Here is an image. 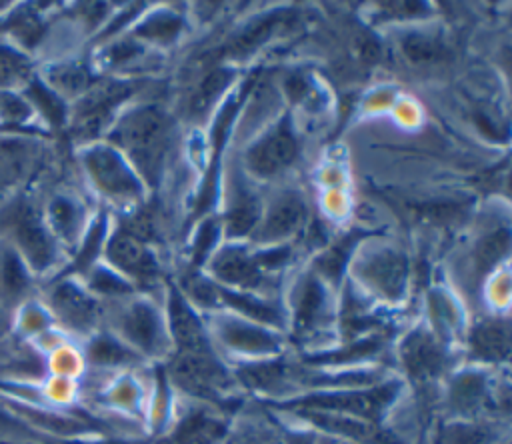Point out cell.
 <instances>
[{"label":"cell","instance_id":"1","mask_svg":"<svg viewBox=\"0 0 512 444\" xmlns=\"http://www.w3.org/2000/svg\"><path fill=\"white\" fill-rule=\"evenodd\" d=\"M114 142L128 154L142 178L154 186L172 144V120L156 106L130 110L112 134Z\"/></svg>","mask_w":512,"mask_h":444},{"label":"cell","instance_id":"2","mask_svg":"<svg viewBox=\"0 0 512 444\" xmlns=\"http://www.w3.org/2000/svg\"><path fill=\"white\" fill-rule=\"evenodd\" d=\"M400 394L398 380H388L382 384L362 386V388H340V390H320L308 392L306 396H296L288 402L276 404L292 412H326L350 418H360L368 422H378L386 408H390Z\"/></svg>","mask_w":512,"mask_h":444},{"label":"cell","instance_id":"3","mask_svg":"<svg viewBox=\"0 0 512 444\" xmlns=\"http://www.w3.org/2000/svg\"><path fill=\"white\" fill-rule=\"evenodd\" d=\"M290 256V248L250 250L246 246H224L210 260V274L224 288H240V292H256L266 288V282L278 272Z\"/></svg>","mask_w":512,"mask_h":444},{"label":"cell","instance_id":"4","mask_svg":"<svg viewBox=\"0 0 512 444\" xmlns=\"http://www.w3.org/2000/svg\"><path fill=\"white\" fill-rule=\"evenodd\" d=\"M162 370H164V376H168L180 392L204 402L224 400L236 384L234 376L228 372L218 352L214 354L170 352L166 366Z\"/></svg>","mask_w":512,"mask_h":444},{"label":"cell","instance_id":"5","mask_svg":"<svg viewBox=\"0 0 512 444\" xmlns=\"http://www.w3.org/2000/svg\"><path fill=\"white\" fill-rule=\"evenodd\" d=\"M212 344L222 350L250 360L274 358L282 352V336L278 330L252 322L232 312H212L206 324Z\"/></svg>","mask_w":512,"mask_h":444},{"label":"cell","instance_id":"6","mask_svg":"<svg viewBox=\"0 0 512 444\" xmlns=\"http://www.w3.org/2000/svg\"><path fill=\"white\" fill-rule=\"evenodd\" d=\"M116 328L120 340L128 344L140 358H168L170 336L162 312L148 300H134L118 314Z\"/></svg>","mask_w":512,"mask_h":444},{"label":"cell","instance_id":"7","mask_svg":"<svg viewBox=\"0 0 512 444\" xmlns=\"http://www.w3.org/2000/svg\"><path fill=\"white\" fill-rule=\"evenodd\" d=\"M358 278L380 298L402 300L408 280V260L394 246H374L356 262Z\"/></svg>","mask_w":512,"mask_h":444},{"label":"cell","instance_id":"8","mask_svg":"<svg viewBox=\"0 0 512 444\" xmlns=\"http://www.w3.org/2000/svg\"><path fill=\"white\" fill-rule=\"evenodd\" d=\"M398 362L414 382H432L448 368V348L434 330L418 326L398 344Z\"/></svg>","mask_w":512,"mask_h":444},{"label":"cell","instance_id":"9","mask_svg":"<svg viewBox=\"0 0 512 444\" xmlns=\"http://www.w3.org/2000/svg\"><path fill=\"white\" fill-rule=\"evenodd\" d=\"M330 322V300L324 284L316 276H304L294 288L290 320H286V326L290 324L296 340L308 342L320 332L328 330Z\"/></svg>","mask_w":512,"mask_h":444},{"label":"cell","instance_id":"10","mask_svg":"<svg viewBox=\"0 0 512 444\" xmlns=\"http://www.w3.org/2000/svg\"><path fill=\"white\" fill-rule=\"evenodd\" d=\"M166 328L174 352L186 354H214L212 338L208 326L198 316L196 308L182 294L180 288H170L168 306H166Z\"/></svg>","mask_w":512,"mask_h":444},{"label":"cell","instance_id":"11","mask_svg":"<svg viewBox=\"0 0 512 444\" xmlns=\"http://www.w3.org/2000/svg\"><path fill=\"white\" fill-rule=\"evenodd\" d=\"M298 156V138L290 118H282L270 132L256 140L246 152V166L258 178H270L290 168Z\"/></svg>","mask_w":512,"mask_h":444},{"label":"cell","instance_id":"12","mask_svg":"<svg viewBox=\"0 0 512 444\" xmlns=\"http://www.w3.org/2000/svg\"><path fill=\"white\" fill-rule=\"evenodd\" d=\"M88 170L98 188L116 200H134L142 194V182L132 172L120 152L108 146H100L86 156Z\"/></svg>","mask_w":512,"mask_h":444},{"label":"cell","instance_id":"13","mask_svg":"<svg viewBox=\"0 0 512 444\" xmlns=\"http://www.w3.org/2000/svg\"><path fill=\"white\" fill-rule=\"evenodd\" d=\"M308 216L306 198L298 190H284L272 198L266 212L260 216L256 238L260 242H278L296 234Z\"/></svg>","mask_w":512,"mask_h":444},{"label":"cell","instance_id":"14","mask_svg":"<svg viewBox=\"0 0 512 444\" xmlns=\"http://www.w3.org/2000/svg\"><path fill=\"white\" fill-rule=\"evenodd\" d=\"M108 260L138 284L154 286L160 278V264L152 250L126 230H118L110 238Z\"/></svg>","mask_w":512,"mask_h":444},{"label":"cell","instance_id":"15","mask_svg":"<svg viewBox=\"0 0 512 444\" xmlns=\"http://www.w3.org/2000/svg\"><path fill=\"white\" fill-rule=\"evenodd\" d=\"M470 358L482 364H500L510 354V324L506 316L480 318L466 338Z\"/></svg>","mask_w":512,"mask_h":444},{"label":"cell","instance_id":"16","mask_svg":"<svg viewBox=\"0 0 512 444\" xmlns=\"http://www.w3.org/2000/svg\"><path fill=\"white\" fill-rule=\"evenodd\" d=\"M446 404L462 418H472L486 410L492 404V390L486 374L466 370L452 376L446 392Z\"/></svg>","mask_w":512,"mask_h":444},{"label":"cell","instance_id":"17","mask_svg":"<svg viewBox=\"0 0 512 444\" xmlns=\"http://www.w3.org/2000/svg\"><path fill=\"white\" fill-rule=\"evenodd\" d=\"M226 422L204 406L190 408L164 438V444H220L226 438Z\"/></svg>","mask_w":512,"mask_h":444},{"label":"cell","instance_id":"18","mask_svg":"<svg viewBox=\"0 0 512 444\" xmlns=\"http://www.w3.org/2000/svg\"><path fill=\"white\" fill-rule=\"evenodd\" d=\"M260 200L258 196L242 182L238 180L232 184L228 206L224 212V230L230 238H242L250 234L258 222H260Z\"/></svg>","mask_w":512,"mask_h":444},{"label":"cell","instance_id":"19","mask_svg":"<svg viewBox=\"0 0 512 444\" xmlns=\"http://www.w3.org/2000/svg\"><path fill=\"white\" fill-rule=\"evenodd\" d=\"M88 356L98 366H122L142 360L128 344L110 334H98L88 346Z\"/></svg>","mask_w":512,"mask_h":444},{"label":"cell","instance_id":"20","mask_svg":"<svg viewBox=\"0 0 512 444\" xmlns=\"http://www.w3.org/2000/svg\"><path fill=\"white\" fill-rule=\"evenodd\" d=\"M56 302L62 316L68 318L74 326H88L96 318V302L90 300L86 294L76 290L74 286H62L56 292Z\"/></svg>","mask_w":512,"mask_h":444},{"label":"cell","instance_id":"21","mask_svg":"<svg viewBox=\"0 0 512 444\" xmlns=\"http://www.w3.org/2000/svg\"><path fill=\"white\" fill-rule=\"evenodd\" d=\"M508 248H510L508 228L494 230V232L486 234L482 240H478V244L474 248L476 274H484L488 268L498 264L508 254Z\"/></svg>","mask_w":512,"mask_h":444},{"label":"cell","instance_id":"22","mask_svg":"<svg viewBox=\"0 0 512 444\" xmlns=\"http://www.w3.org/2000/svg\"><path fill=\"white\" fill-rule=\"evenodd\" d=\"M182 30L180 16L172 12H154L138 28L136 34L156 42H170Z\"/></svg>","mask_w":512,"mask_h":444},{"label":"cell","instance_id":"23","mask_svg":"<svg viewBox=\"0 0 512 444\" xmlns=\"http://www.w3.org/2000/svg\"><path fill=\"white\" fill-rule=\"evenodd\" d=\"M356 244V236H344L338 244H334L320 260H318V270L322 272L324 278L338 280L344 264L348 262L350 250Z\"/></svg>","mask_w":512,"mask_h":444},{"label":"cell","instance_id":"24","mask_svg":"<svg viewBox=\"0 0 512 444\" xmlns=\"http://www.w3.org/2000/svg\"><path fill=\"white\" fill-rule=\"evenodd\" d=\"M230 76H232V74L226 72V70H216V72H212V74L202 82V86L198 88V92H196V96H194V100H192V110H194V112H204L206 106H210V104L216 100V96L220 94V90H224V88L228 86Z\"/></svg>","mask_w":512,"mask_h":444},{"label":"cell","instance_id":"25","mask_svg":"<svg viewBox=\"0 0 512 444\" xmlns=\"http://www.w3.org/2000/svg\"><path fill=\"white\" fill-rule=\"evenodd\" d=\"M90 284H92V288H94L96 292L106 294V296H124V294H130V292H132L130 282H126L122 276L114 274V272L108 270V268H98V270H94Z\"/></svg>","mask_w":512,"mask_h":444},{"label":"cell","instance_id":"26","mask_svg":"<svg viewBox=\"0 0 512 444\" xmlns=\"http://www.w3.org/2000/svg\"><path fill=\"white\" fill-rule=\"evenodd\" d=\"M404 50L412 60H432L440 54V44L432 38H426L422 34H410L404 40Z\"/></svg>","mask_w":512,"mask_h":444},{"label":"cell","instance_id":"27","mask_svg":"<svg viewBox=\"0 0 512 444\" xmlns=\"http://www.w3.org/2000/svg\"><path fill=\"white\" fill-rule=\"evenodd\" d=\"M52 216H54V224L62 230V232H72L78 224V212H76V206L70 202V200H54V206H52Z\"/></svg>","mask_w":512,"mask_h":444},{"label":"cell","instance_id":"28","mask_svg":"<svg viewBox=\"0 0 512 444\" xmlns=\"http://www.w3.org/2000/svg\"><path fill=\"white\" fill-rule=\"evenodd\" d=\"M342 444H350V442H342Z\"/></svg>","mask_w":512,"mask_h":444}]
</instances>
